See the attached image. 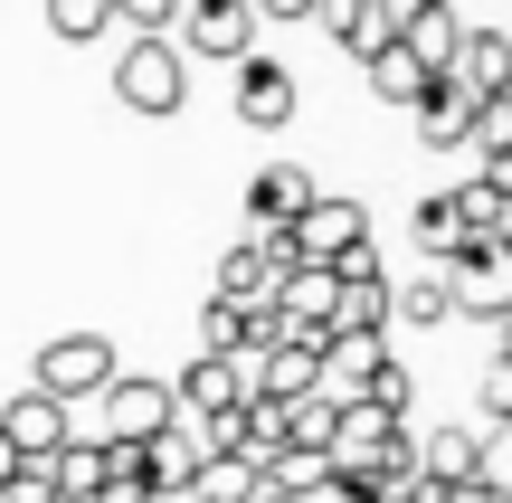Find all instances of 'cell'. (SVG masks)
Returning a JSON list of instances; mask_svg holds the SVG:
<instances>
[{"mask_svg":"<svg viewBox=\"0 0 512 503\" xmlns=\"http://www.w3.org/2000/svg\"><path fill=\"white\" fill-rule=\"evenodd\" d=\"M285 238V266H332V276H361L370 257V209L342 200V190H313L304 209H294V228H275Z\"/></svg>","mask_w":512,"mask_h":503,"instance_id":"cell-1","label":"cell"},{"mask_svg":"<svg viewBox=\"0 0 512 503\" xmlns=\"http://www.w3.org/2000/svg\"><path fill=\"white\" fill-rule=\"evenodd\" d=\"M114 95H124L133 114H181L190 57L171 48V38H124V57H114Z\"/></svg>","mask_w":512,"mask_h":503,"instance_id":"cell-2","label":"cell"},{"mask_svg":"<svg viewBox=\"0 0 512 503\" xmlns=\"http://www.w3.org/2000/svg\"><path fill=\"white\" fill-rule=\"evenodd\" d=\"M114 371H124V361H114V342H105V333H57L48 352H38V380H29V390H38V399H57V409H76V399H95Z\"/></svg>","mask_w":512,"mask_h":503,"instance_id":"cell-3","label":"cell"},{"mask_svg":"<svg viewBox=\"0 0 512 503\" xmlns=\"http://www.w3.org/2000/svg\"><path fill=\"white\" fill-rule=\"evenodd\" d=\"M171 19H181L171 48H181V57H209V67H238V57L256 48V29H266L256 0H181Z\"/></svg>","mask_w":512,"mask_h":503,"instance_id":"cell-4","label":"cell"},{"mask_svg":"<svg viewBox=\"0 0 512 503\" xmlns=\"http://www.w3.org/2000/svg\"><path fill=\"white\" fill-rule=\"evenodd\" d=\"M313 390H323V342H304V333L266 342V352L247 361V399H275V409H294V399H313Z\"/></svg>","mask_w":512,"mask_h":503,"instance_id":"cell-5","label":"cell"},{"mask_svg":"<svg viewBox=\"0 0 512 503\" xmlns=\"http://www.w3.org/2000/svg\"><path fill=\"white\" fill-rule=\"evenodd\" d=\"M95 399H105V447H143V437L171 428V380H143V371L124 380V371H114Z\"/></svg>","mask_w":512,"mask_h":503,"instance_id":"cell-6","label":"cell"},{"mask_svg":"<svg viewBox=\"0 0 512 503\" xmlns=\"http://www.w3.org/2000/svg\"><path fill=\"white\" fill-rule=\"evenodd\" d=\"M503 257H512V247H475V238H465L456 257L437 266V276H446V304H456V314H475V323H494L503 304H512V285H503Z\"/></svg>","mask_w":512,"mask_h":503,"instance_id":"cell-7","label":"cell"},{"mask_svg":"<svg viewBox=\"0 0 512 503\" xmlns=\"http://www.w3.org/2000/svg\"><path fill=\"white\" fill-rule=\"evenodd\" d=\"M228 409H247V361H190L181 380H171V418H190V428H200V418H228Z\"/></svg>","mask_w":512,"mask_h":503,"instance_id":"cell-8","label":"cell"},{"mask_svg":"<svg viewBox=\"0 0 512 503\" xmlns=\"http://www.w3.org/2000/svg\"><path fill=\"white\" fill-rule=\"evenodd\" d=\"M238 124H256V133L294 124V67L285 57H266V48L238 57Z\"/></svg>","mask_w":512,"mask_h":503,"instance_id":"cell-9","label":"cell"},{"mask_svg":"<svg viewBox=\"0 0 512 503\" xmlns=\"http://www.w3.org/2000/svg\"><path fill=\"white\" fill-rule=\"evenodd\" d=\"M190 475H200V447H190L181 418H171L162 437H143V447H133V485H143L152 503H181V494H190Z\"/></svg>","mask_w":512,"mask_h":503,"instance_id":"cell-10","label":"cell"},{"mask_svg":"<svg viewBox=\"0 0 512 503\" xmlns=\"http://www.w3.org/2000/svg\"><path fill=\"white\" fill-rule=\"evenodd\" d=\"M446 200H456V228H465L475 247H503V238H512V181H503V171H465Z\"/></svg>","mask_w":512,"mask_h":503,"instance_id":"cell-11","label":"cell"},{"mask_svg":"<svg viewBox=\"0 0 512 503\" xmlns=\"http://www.w3.org/2000/svg\"><path fill=\"white\" fill-rule=\"evenodd\" d=\"M0 437H10L19 466H48V456L67 447L76 428H67V409H57V399H38V390H29V399H10V409H0Z\"/></svg>","mask_w":512,"mask_h":503,"instance_id":"cell-12","label":"cell"},{"mask_svg":"<svg viewBox=\"0 0 512 503\" xmlns=\"http://www.w3.org/2000/svg\"><path fill=\"white\" fill-rule=\"evenodd\" d=\"M456 76L465 95H512V38L503 29H456Z\"/></svg>","mask_w":512,"mask_h":503,"instance_id":"cell-13","label":"cell"},{"mask_svg":"<svg viewBox=\"0 0 512 503\" xmlns=\"http://www.w3.org/2000/svg\"><path fill=\"white\" fill-rule=\"evenodd\" d=\"M475 105H484V95H465L456 76H437V86L408 105V114H418V143H427V152H456L465 133H475Z\"/></svg>","mask_w":512,"mask_h":503,"instance_id":"cell-14","label":"cell"},{"mask_svg":"<svg viewBox=\"0 0 512 503\" xmlns=\"http://www.w3.org/2000/svg\"><path fill=\"white\" fill-rule=\"evenodd\" d=\"M342 333H389V276H380V266L342 276V295H332V323H323V342H342Z\"/></svg>","mask_w":512,"mask_h":503,"instance_id":"cell-15","label":"cell"},{"mask_svg":"<svg viewBox=\"0 0 512 503\" xmlns=\"http://www.w3.org/2000/svg\"><path fill=\"white\" fill-rule=\"evenodd\" d=\"M313 200V171H294V162H266L247 181V228H294V209Z\"/></svg>","mask_w":512,"mask_h":503,"instance_id":"cell-16","label":"cell"},{"mask_svg":"<svg viewBox=\"0 0 512 503\" xmlns=\"http://www.w3.org/2000/svg\"><path fill=\"white\" fill-rule=\"evenodd\" d=\"M456 29H465V19H456V0H446V10H399V48L418 57L427 76H446V67H456Z\"/></svg>","mask_w":512,"mask_h":503,"instance_id":"cell-17","label":"cell"},{"mask_svg":"<svg viewBox=\"0 0 512 503\" xmlns=\"http://www.w3.org/2000/svg\"><path fill=\"white\" fill-rule=\"evenodd\" d=\"M389 38H399V10H380V0H351V10L332 19V48H342V57H361V67L389 48Z\"/></svg>","mask_w":512,"mask_h":503,"instance_id":"cell-18","label":"cell"},{"mask_svg":"<svg viewBox=\"0 0 512 503\" xmlns=\"http://www.w3.org/2000/svg\"><path fill=\"white\" fill-rule=\"evenodd\" d=\"M475 475V428H437L418 447V485H465Z\"/></svg>","mask_w":512,"mask_h":503,"instance_id":"cell-19","label":"cell"},{"mask_svg":"<svg viewBox=\"0 0 512 503\" xmlns=\"http://www.w3.org/2000/svg\"><path fill=\"white\" fill-rule=\"evenodd\" d=\"M332 418H342V399H332V390L294 399V409H285V456H323L332 447Z\"/></svg>","mask_w":512,"mask_h":503,"instance_id":"cell-20","label":"cell"},{"mask_svg":"<svg viewBox=\"0 0 512 503\" xmlns=\"http://www.w3.org/2000/svg\"><path fill=\"white\" fill-rule=\"evenodd\" d=\"M361 76H370V86H380V95H389V105H418V95H427V86H437V76H427V67H418V57H408V48H399V38H389V48H380V57H370V67H361Z\"/></svg>","mask_w":512,"mask_h":503,"instance_id":"cell-21","label":"cell"},{"mask_svg":"<svg viewBox=\"0 0 512 503\" xmlns=\"http://www.w3.org/2000/svg\"><path fill=\"white\" fill-rule=\"evenodd\" d=\"M418 247H427V266H446L465 247V228H456V200H446V190H427L418 200Z\"/></svg>","mask_w":512,"mask_h":503,"instance_id":"cell-22","label":"cell"},{"mask_svg":"<svg viewBox=\"0 0 512 503\" xmlns=\"http://www.w3.org/2000/svg\"><path fill=\"white\" fill-rule=\"evenodd\" d=\"M389 314H408V323H456V304H446V276L427 266L418 285H389Z\"/></svg>","mask_w":512,"mask_h":503,"instance_id":"cell-23","label":"cell"},{"mask_svg":"<svg viewBox=\"0 0 512 503\" xmlns=\"http://www.w3.org/2000/svg\"><path fill=\"white\" fill-rule=\"evenodd\" d=\"M351 399H361V409H380V418H408V371H399V361H380Z\"/></svg>","mask_w":512,"mask_h":503,"instance_id":"cell-24","label":"cell"},{"mask_svg":"<svg viewBox=\"0 0 512 503\" xmlns=\"http://www.w3.org/2000/svg\"><path fill=\"white\" fill-rule=\"evenodd\" d=\"M171 10L181 0H105V19H124L133 38H171Z\"/></svg>","mask_w":512,"mask_h":503,"instance_id":"cell-25","label":"cell"},{"mask_svg":"<svg viewBox=\"0 0 512 503\" xmlns=\"http://www.w3.org/2000/svg\"><path fill=\"white\" fill-rule=\"evenodd\" d=\"M48 29L57 38H95V29H114V19H105V0H48Z\"/></svg>","mask_w":512,"mask_h":503,"instance_id":"cell-26","label":"cell"},{"mask_svg":"<svg viewBox=\"0 0 512 503\" xmlns=\"http://www.w3.org/2000/svg\"><path fill=\"white\" fill-rule=\"evenodd\" d=\"M484 418H512V361H494V371H484Z\"/></svg>","mask_w":512,"mask_h":503,"instance_id":"cell-27","label":"cell"},{"mask_svg":"<svg viewBox=\"0 0 512 503\" xmlns=\"http://www.w3.org/2000/svg\"><path fill=\"white\" fill-rule=\"evenodd\" d=\"M256 19H313V0H256Z\"/></svg>","mask_w":512,"mask_h":503,"instance_id":"cell-28","label":"cell"},{"mask_svg":"<svg viewBox=\"0 0 512 503\" xmlns=\"http://www.w3.org/2000/svg\"><path fill=\"white\" fill-rule=\"evenodd\" d=\"M10 475H19V456H10V437H0V485H10Z\"/></svg>","mask_w":512,"mask_h":503,"instance_id":"cell-29","label":"cell"},{"mask_svg":"<svg viewBox=\"0 0 512 503\" xmlns=\"http://www.w3.org/2000/svg\"><path fill=\"white\" fill-rule=\"evenodd\" d=\"M380 10H399V0H380Z\"/></svg>","mask_w":512,"mask_h":503,"instance_id":"cell-30","label":"cell"}]
</instances>
